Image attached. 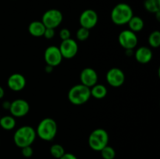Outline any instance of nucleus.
I'll return each mask as SVG.
<instances>
[{
	"mask_svg": "<svg viewBox=\"0 0 160 159\" xmlns=\"http://www.w3.org/2000/svg\"><path fill=\"white\" fill-rule=\"evenodd\" d=\"M100 152H101V156L103 159H114L116 157L115 150L109 145L102 148Z\"/></svg>",
	"mask_w": 160,
	"mask_h": 159,
	"instance_id": "23",
	"label": "nucleus"
},
{
	"mask_svg": "<svg viewBox=\"0 0 160 159\" xmlns=\"http://www.w3.org/2000/svg\"><path fill=\"white\" fill-rule=\"evenodd\" d=\"M133 16L132 8L127 3H119L116 5L110 14L112 23L117 26L127 24Z\"/></svg>",
	"mask_w": 160,
	"mask_h": 159,
	"instance_id": "3",
	"label": "nucleus"
},
{
	"mask_svg": "<svg viewBox=\"0 0 160 159\" xmlns=\"http://www.w3.org/2000/svg\"><path fill=\"white\" fill-rule=\"evenodd\" d=\"M106 81L112 87H120L125 82V74L120 69L113 67L106 73Z\"/></svg>",
	"mask_w": 160,
	"mask_h": 159,
	"instance_id": "12",
	"label": "nucleus"
},
{
	"mask_svg": "<svg viewBox=\"0 0 160 159\" xmlns=\"http://www.w3.org/2000/svg\"><path fill=\"white\" fill-rule=\"evenodd\" d=\"M91 97H93L95 99H103L107 94V88L103 84H96L90 88Z\"/></svg>",
	"mask_w": 160,
	"mask_h": 159,
	"instance_id": "17",
	"label": "nucleus"
},
{
	"mask_svg": "<svg viewBox=\"0 0 160 159\" xmlns=\"http://www.w3.org/2000/svg\"><path fill=\"white\" fill-rule=\"evenodd\" d=\"M55 34H56L55 29H52V28H46L45 31V33H44L43 37H45L46 39H52L55 37Z\"/></svg>",
	"mask_w": 160,
	"mask_h": 159,
	"instance_id": "27",
	"label": "nucleus"
},
{
	"mask_svg": "<svg viewBox=\"0 0 160 159\" xmlns=\"http://www.w3.org/2000/svg\"><path fill=\"white\" fill-rule=\"evenodd\" d=\"M65 153L63 147L59 143H55V144L52 145L50 147V154L53 157L56 159L60 158Z\"/></svg>",
	"mask_w": 160,
	"mask_h": 159,
	"instance_id": "21",
	"label": "nucleus"
},
{
	"mask_svg": "<svg viewBox=\"0 0 160 159\" xmlns=\"http://www.w3.org/2000/svg\"><path fill=\"white\" fill-rule=\"evenodd\" d=\"M53 69H54V67L51 66V65H46L45 67V72L46 73H51L53 71Z\"/></svg>",
	"mask_w": 160,
	"mask_h": 159,
	"instance_id": "30",
	"label": "nucleus"
},
{
	"mask_svg": "<svg viewBox=\"0 0 160 159\" xmlns=\"http://www.w3.org/2000/svg\"><path fill=\"white\" fill-rule=\"evenodd\" d=\"M27 81L21 73H15L11 74L7 80V86L12 91H20L24 89Z\"/></svg>",
	"mask_w": 160,
	"mask_h": 159,
	"instance_id": "14",
	"label": "nucleus"
},
{
	"mask_svg": "<svg viewBox=\"0 0 160 159\" xmlns=\"http://www.w3.org/2000/svg\"><path fill=\"white\" fill-rule=\"evenodd\" d=\"M9 111L14 118H21L30 112V104L26 100L19 98L11 102Z\"/></svg>",
	"mask_w": 160,
	"mask_h": 159,
	"instance_id": "8",
	"label": "nucleus"
},
{
	"mask_svg": "<svg viewBox=\"0 0 160 159\" xmlns=\"http://www.w3.org/2000/svg\"><path fill=\"white\" fill-rule=\"evenodd\" d=\"M33 153H34V151H33V148L31 147V146L24 147L21 148L22 155L24 157H27V158L31 157L33 155Z\"/></svg>",
	"mask_w": 160,
	"mask_h": 159,
	"instance_id": "25",
	"label": "nucleus"
},
{
	"mask_svg": "<svg viewBox=\"0 0 160 159\" xmlns=\"http://www.w3.org/2000/svg\"><path fill=\"white\" fill-rule=\"evenodd\" d=\"M0 126L6 131L12 130L16 126V118L11 115L0 117Z\"/></svg>",
	"mask_w": 160,
	"mask_h": 159,
	"instance_id": "19",
	"label": "nucleus"
},
{
	"mask_svg": "<svg viewBox=\"0 0 160 159\" xmlns=\"http://www.w3.org/2000/svg\"><path fill=\"white\" fill-rule=\"evenodd\" d=\"M130 31L134 33L140 32L144 28V20L138 16H133L128 23Z\"/></svg>",
	"mask_w": 160,
	"mask_h": 159,
	"instance_id": "18",
	"label": "nucleus"
},
{
	"mask_svg": "<svg viewBox=\"0 0 160 159\" xmlns=\"http://www.w3.org/2000/svg\"><path fill=\"white\" fill-rule=\"evenodd\" d=\"M10 104H11V102H10V101H3L2 108H3L6 109V110H9V107H10Z\"/></svg>",
	"mask_w": 160,
	"mask_h": 159,
	"instance_id": "29",
	"label": "nucleus"
},
{
	"mask_svg": "<svg viewBox=\"0 0 160 159\" xmlns=\"http://www.w3.org/2000/svg\"><path fill=\"white\" fill-rule=\"evenodd\" d=\"M59 159H78V157L72 153H65Z\"/></svg>",
	"mask_w": 160,
	"mask_h": 159,
	"instance_id": "28",
	"label": "nucleus"
},
{
	"mask_svg": "<svg viewBox=\"0 0 160 159\" xmlns=\"http://www.w3.org/2000/svg\"><path fill=\"white\" fill-rule=\"evenodd\" d=\"M98 21V16L93 9H85L81 12L79 17V23L81 26L91 30L96 26Z\"/></svg>",
	"mask_w": 160,
	"mask_h": 159,
	"instance_id": "11",
	"label": "nucleus"
},
{
	"mask_svg": "<svg viewBox=\"0 0 160 159\" xmlns=\"http://www.w3.org/2000/svg\"><path fill=\"white\" fill-rule=\"evenodd\" d=\"M136 61L141 64H147L152 59V51L146 46L139 47L134 53Z\"/></svg>",
	"mask_w": 160,
	"mask_h": 159,
	"instance_id": "15",
	"label": "nucleus"
},
{
	"mask_svg": "<svg viewBox=\"0 0 160 159\" xmlns=\"http://www.w3.org/2000/svg\"><path fill=\"white\" fill-rule=\"evenodd\" d=\"M88 141L91 149L95 151H100L108 145L109 134L106 129L98 128L91 132Z\"/></svg>",
	"mask_w": 160,
	"mask_h": 159,
	"instance_id": "5",
	"label": "nucleus"
},
{
	"mask_svg": "<svg viewBox=\"0 0 160 159\" xmlns=\"http://www.w3.org/2000/svg\"><path fill=\"white\" fill-rule=\"evenodd\" d=\"M62 56L59 51V47L51 45L47 47L44 53V59L46 65L56 67L62 62Z\"/></svg>",
	"mask_w": 160,
	"mask_h": 159,
	"instance_id": "9",
	"label": "nucleus"
},
{
	"mask_svg": "<svg viewBox=\"0 0 160 159\" xmlns=\"http://www.w3.org/2000/svg\"><path fill=\"white\" fill-rule=\"evenodd\" d=\"M145 9L151 13H156L160 11V0H145Z\"/></svg>",
	"mask_w": 160,
	"mask_h": 159,
	"instance_id": "20",
	"label": "nucleus"
},
{
	"mask_svg": "<svg viewBox=\"0 0 160 159\" xmlns=\"http://www.w3.org/2000/svg\"><path fill=\"white\" fill-rule=\"evenodd\" d=\"M148 44L152 48H159L160 45V32L159 31H154L149 34Z\"/></svg>",
	"mask_w": 160,
	"mask_h": 159,
	"instance_id": "22",
	"label": "nucleus"
},
{
	"mask_svg": "<svg viewBox=\"0 0 160 159\" xmlns=\"http://www.w3.org/2000/svg\"><path fill=\"white\" fill-rule=\"evenodd\" d=\"M57 123L53 118L47 117L41 120L35 129L36 135L45 141H51L57 134Z\"/></svg>",
	"mask_w": 160,
	"mask_h": 159,
	"instance_id": "1",
	"label": "nucleus"
},
{
	"mask_svg": "<svg viewBox=\"0 0 160 159\" xmlns=\"http://www.w3.org/2000/svg\"><path fill=\"white\" fill-rule=\"evenodd\" d=\"M90 98V88L81 84L73 86L68 92V100L74 105H82Z\"/></svg>",
	"mask_w": 160,
	"mask_h": 159,
	"instance_id": "4",
	"label": "nucleus"
},
{
	"mask_svg": "<svg viewBox=\"0 0 160 159\" xmlns=\"http://www.w3.org/2000/svg\"><path fill=\"white\" fill-rule=\"evenodd\" d=\"M59 37L62 39V41H63L70 38L71 34H70V31L69 29H67V28H62V29H61L60 31H59Z\"/></svg>",
	"mask_w": 160,
	"mask_h": 159,
	"instance_id": "26",
	"label": "nucleus"
},
{
	"mask_svg": "<svg viewBox=\"0 0 160 159\" xmlns=\"http://www.w3.org/2000/svg\"><path fill=\"white\" fill-rule=\"evenodd\" d=\"M62 19L63 17L61 11L56 9H51L45 12L42 17V22L46 28L55 29L60 25Z\"/></svg>",
	"mask_w": 160,
	"mask_h": 159,
	"instance_id": "6",
	"label": "nucleus"
},
{
	"mask_svg": "<svg viewBox=\"0 0 160 159\" xmlns=\"http://www.w3.org/2000/svg\"><path fill=\"white\" fill-rule=\"evenodd\" d=\"M125 54L127 56H132L134 55V49H126Z\"/></svg>",
	"mask_w": 160,
	"mask_h": 159,
	"instance_id": "31",
	"label": "nucleus"
},
{
	"mask_svg": "<svg viewBox=\"0 0 160 159\" xmlns=\"http://www.w3.org/2000/svg\"><path fill=\"white\" fill-rule=\"evenodd\" d=\"M118 41L120 46L125 50L134 49L138 45V39L136 35V33L130 30H124L119 34Z\"/></svg>",
	"mask_w": 160,
	"mask_h": 159,
	"instance_id": "7",
	"label": "nucleus"
},
{
	"mask_svg": "<svg viewBox=\"0 0 160 159\" xmlns=\"http://www.w3.org/2000/svg\"><path fill=\"white\" fill-rule=\"evenodd\" d=\"M35 129L31 126H23L18 128L13 134V142L18 147L31 146L35 140Z\"/></svg>",
	"mask_w": 160,
	"mask_h": 159,
	"instance_id": "2",
	"label": "nucleus"
},
{
	"mask_svg": "<svg viewBox=\"0 0 160 159\" xmlns=\"http://www.w3.org/2000/svg\"><path fill=\"white\" fill-rule=\"evenodd\" d=\"M45 29L46 27L45 25L42 21H39V20L31 22L28 26V32L31 36L35 37H43Z\"/></svg>",
	"mask_w": 160,
	"mask_h": 159,
	"instance_id": "16",
	"label": "nucleus"
},
{
	"mask_svg": "<svg viewBox=\"0 0 160 159\" xmlns=\"http://www.w3.org/2000/svg\"><path fill=\"white\" fill-rule=\"evenodd\" d=\"M59 51L63 59H70L76 56L78 52V42L72 38L62 41L59 47Z\"/></svg>",
	"mask_w": 160,
	"mask_h": 159,
	"instance_id": "10",
	"label": "nucleus"
},
{
	"mask_svg": "<svg viewBox=\"0 0 160 159\" xmlns=\"http://www.w3.org/2000/svg\"><path fill=\"white\" fill-rule=\"evenodd\" d=\"M80 80H81V84L91 88L94 85L98 84V73L94 69L91 68V67H87L81 72Z\"/></svg>",
	"mask_w": 160,
	"mask_h": 159,
	"instance_id": "13",
	"label": "nucleus"
},
{
	"mask_svg": "<svg viewBox=\"0 0 160 159\" xmlns=\"http://www.w3.org/2000/svg\"><path fill=\"white\" fill-rule=\"evenodd\" d=\"M4 95H5L4 89H3L2 87H1V86H0V99H2V98H3V97H4Z\"/></svg>",
	"mask_w": 160,
	"mask_h": 159,
	"instance_id": "32",
	"label": "nucleus"
},
{
	"mask_svg": "<svg viewBox=\"0 0 160 159\" xmlns=\"http://www.w3.org/2000/svg\"><path fill=\"white\" fill-rule=\"evenodd\" d=\"M89 35H90V30L86 29V28L82 27V26H81L77 31L76 33L77 38L80 41H86L89 37Z\"/></svg>",
	"mask_w": 160,
	"mask_h": 159,
	"instance_id": "24",
	"label": "nucleus"
}]
</instances>
